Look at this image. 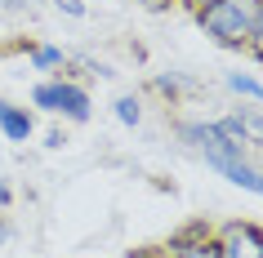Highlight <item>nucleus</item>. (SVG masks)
I'll list each match as a JSON object with an SVG mask.
<instances>
[{
  "instance_id": "obj_17",
  "label": "nucleus",
  "mask_w": 263,
  "mask_h": 258,
  "mask_svg": "<svg viewBox=\"0 0 263 258\" xmlns=\"http://www.w3.org/2000/svg\"><path fill=\"white\" fill-rule=\"evenodd\" d=\"M9 241V223H5V209H0V245Z\"/></svg>"
},
{
  "instance_id": "obj_12",
  "label": "nucleus",
  "mask_w": 263,
  "mask_h": 258,
  "mask_svg": "<svg viewBox=\"0 0 263 258\" xmlns=\"http://www.w3.org/2000/svg\"><path fill=\"white\" fill-rule=\"evenodd\" d=\"M246 54L254 63H263V0L254 5V18H250V41H246Z\"/></svg>"
},
{
  "instance_id": "obj_13",
  "label": "nucleus",
  "mask_w": 263,
  "mask_h": 258,
  "mask_svg": "<svg viewBox=\"0 0 263 258\" xmlns=\"http://www.w3.org/2000/svg\"><path fill=\"white\" fill-rule=\"evenodd\" d=\"M49 5H54L58 14H67V18H85V14H89L85 0H49Z\"/></svg>"
},
{
  "instance_id": "obj_15",
  "label": "nucleus",
  "mask_w": 263,
  "mask_h": 258,
  "mask_svg": "<svg viewBox=\"0 0 263 258\" xmlns=\"http://www.w3.org/2000/svg\"><path fill=\"white\" fill-rule=\"evenodd\" d=\"M14 205V187H9V178H0V209H9Z\"/></svg>"
},
{
  "instance_id": "obj_5",
  "label": "nucleus",
  "mask_w": 263,
  "mask_h": 258,
  "mask_svg": "<svg viewBox=\"0 0 263 258\" xmlns=\"http://www.w3.org/2000/svg\"><path fill=\"white\" fill-rule=\"evenodd\" d=\"M161 254H170V258H219L214 227H210L205 218H192V223H183V227L161 245Z\"/></svg>"
},
{
  "instance_id": "obj_2",
  "label": "nucleus",
  "mask_w": 263,
  "mask_h": 258,
  "mask_svg": "<svg viewBox=\"0 0 263 258\" xmlns=\"http://www.w3.org/2000/svg\"><path fill=\"white\" fill-rule=\"evenodd\" d=\"M31 107L45 111V116H63L71 125H89L94 121V98L85 89L81 81H71V76H41V81L31 85Z\"/></svg>"
},
{
  "instance_id": "obj_16",
  "label": "nucleus",
  "mask_w": 263,
  "mask_h": 258,
  "mask_svg": "<svg viewBox=\"0 0 263 258\" xmlns=\"http://www.w3.org/2000/svg\"><path fill=\"white\" fill-rule=\"evenodd\" d=\"M63 143H67V138L58 134V129H49V134H45V147H54V151H58V147H63Z\"/></svg>"
},
{
  "instance_id": "obj_19",
  "label": "nucleus",
  "mask_w": 263,
  "mask_h": 258,
  "mask_svg": "<svg viewBox=\"0 0 263 258\" xmlns=\"http://www.w3.org/2000/svg\"><path fill=\"white\" fill-rule=\"evenodd\" d=\"M183 5H187V9H192V5H201V0H183Z\"/></svg>"
},
{
  "instance_id": "obj_11",
  "label": "nucleus",
  "mask_w": 263,
  "mask_h": 258,
  "mask_svg": "<svg viewBox=\"0 0 263 258\" xmlns=\"http://www.w3.org/2000/svg\"><path fill=\"white\" fill-rule=\"evenodd\" d=\"M152 89H156V94H165L170 103H174L179 94L196 89V81H192V76H179V71H170V76H152Z\"/></svg>"
},
{
  "instance_id": "obj_10",
  "label": "nucleus",
  "mask_w": 263,
  "mask_h": 258,
  "mask_svg": "<svg viewBox=\"0 0 263 258\" xmlns=\"http://www.w3.org/2000/svg\"><path fill=\"white\" fill-rule=\"evenodd\" d=\"M111 116H116L125 129H139V125H143V103H139V94H121L116 103H111Z\"/></svg>"
},
{
  "instance_id": "obj_14",
  "label": "nucleus",
  "mask_w": 263,
  "mask_h": 258,
  "mask_svg": "<svg viewBox=\"0 0 263 258\" xmlns=\"http://www.w3.org/2000/svg\"><path fill=\"white\" fill-rule=\"evenodd\" d=\"M143 9H147V14H170V9H179L183 0H139Z\"/></svg>"
},
{
  "instance_id": "obj_9",
  "label": "nucleus",
  "mask_w": 263,
  "mask_h": 258,
  "mask_svg": "<svg viewBox=\"0 0 263 258\" xmlns=\"http://www.w3.org/2000/svg\"><path fill=\"white\" fill-rule=\"evenodd\" d=\"M223 89H228L232 98H241V103L263 107V81L254 76V71H228V76H223Z\"/></svg>"
},
{
  "instance_id": "obj_6",
  "label": "nucleus",
  "mask_w": 263,
  "mask_h": 258,
  "mask_svg": "<svg viewBox=\"0 0 263 258\" xmlns=\"http://www.w3.org/2000/svg\"><path fill=\"white\" fill-rule=\"evenodd\" d=\"M0 138L5 143H31L36 138V116H31V107H18L9 98H0Z\"/></svg>"
},
{
  "instance_id": "obj_1",
  "label": "nucleus",
  "mask_w": 263,
  "mask_h": 258,
  "mask_svg": "<svg viewBox=\"0 0 263 258\" xmlns=\"http://www.w3.org/2000/svg\"><path fill=\"white\" fill-rule=\"evenodd\" d=\"M254 5L259 0H201V5H192V23L219 49H246Z\"/></svg>"
},
{
  "instance_id": "obj_4",
  "label": "nucleus",
  "mask_w": 263,
  "mask_h": 258,
  "mask_svg": "<svg viewBox=\"0 0 263 258\" xmlns=\"http://www.w3.org/2000/svg\"><path fill=\"white\" fill-rule=\"evenodd\" d=\"M219 258H263V227L250 218H228L214 227Z\"/></svg>"
},
{
  "instance_id": "obj_3",
  "label": "nucleus",
  "mask_w": 263,
  "mask_h": 258,
  "mask_svg": "<svg viewBox=\"0 0 263 258\" xmlns=\"http://www.w3.org/2000/svg\"><path fill=\"white\" fill-rule=\"evenodd\" d=\"M205 165L219 178H228L232 187H241V191H250V196H259V201H263V169L250 161V151L219 147V151H210V156H205Z\"/></svg>"
},
{
  "instance_id": "obj_7",
  "label": "nucleus",
  "mask_w": 263,
  "mask_h": 258,
  "mask_svg": "<svg viewBox=\"0 0 263 258\" xmlns=\"http://www.w3.org/2000/svg\"><path fill=\"white\" fill-rule=\"evenodd\" d=\"M27 67L31 71H45V76H63L71 67V58L63 45H49V41H31L27 45Z\"/></svg>"
},
{
  "instance_id": "obj_18",
  "label": "nucleus",
  "mask_w": 263,
  "mask_h": 258,
  "mask_svg": "<svg viewBox=\"0 0 263 258\" xmlns=\"http://www.w3.org/2000/svg\"><path fill=\"white\" fill-rule=\"evenodd\" d=\"M143 258H170V254H161V249H156V254H143Z\"/></svg>"
},
{
  "instance_id": "obj_8",
  "label": "nucleus",
  "mask_w": 263,
  "mask_h": 258,
  "mask_svg": "<svg viewBox=\"0 0 263 258\" xmlns=\"http://www.w3.org/2000/svg\"><path fill=\"white\" fill-rule=\"evenodd\" d=\"M232 121H236V129H241V138H246V147H250V156L254 151H263V107H232Z\"/></svg>"
}]
</instances>
